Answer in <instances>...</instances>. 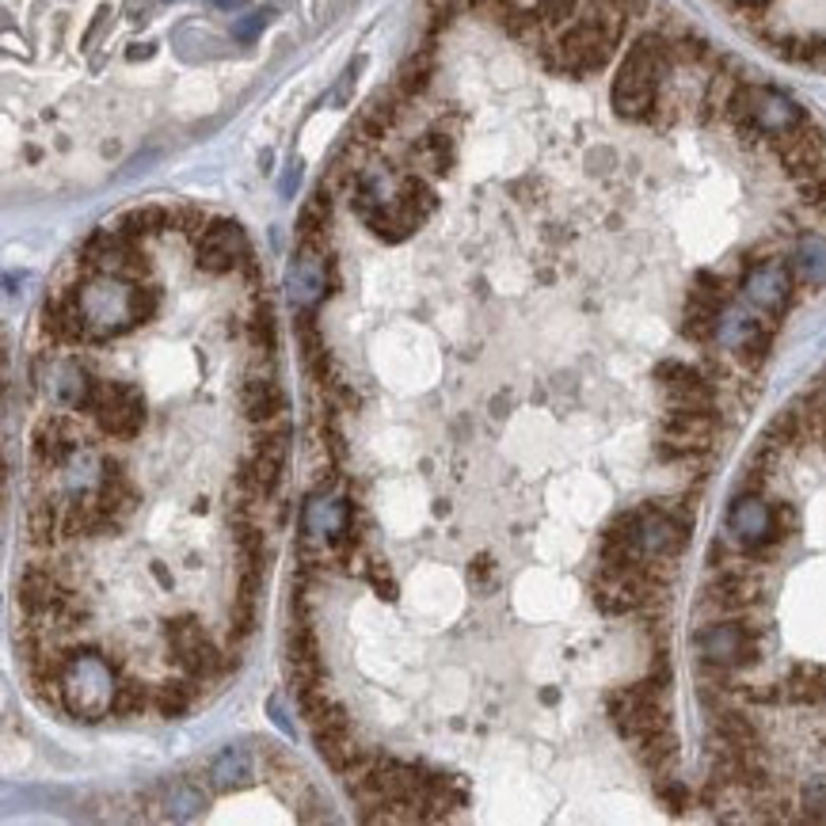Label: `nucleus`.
Here are the masks:
<instances>
[{
  "label": "nucleus",
  "mask_w": 826,
  "mask_h": 826,
  "mask_svg": "<svg viewBox=\"0 0 826 826\" xmlns=\"http://www.w3.org/2000/svg\"><path fill=\"white\" fill-rule=\"evenodd\" d=\"M625 23H629V16L617 12L610 0H587L576 20L541 42L544 66L568 72V77H590L613 58Z\"/></svg>",
  "instance_id": "1"
},
{
  "label": "nucleus",
  "mask_w": 826,
  "mask_h": 826,
  "mask_svg": "<svg viewBox=\"0 0 826 826\" xmlns=\"http://www.w3.org/2000/svg\"><path fill=\"white\" fill-rule=\"evenodd\" d=\"M72 294H77L80 313H85L88 343L134 332L160 305L153 286H141L138 278L126 275H99V271H85L80 283H72Z\"/></svg>",
  "instance_id": "2"
},
{
  "label": "nucleus",
  "mask_w": 826,
  "mask_h": 826,
  "mask_svg": "<svg viewBox=\"0 0 826 826\" xmlns=\"http://www.w3.org/2000/svg\"><path fill=\"white\" fill-rule=\"evenodd\" d=\"M670 61H675V47L662 35H640L613 77V111L632 122L656 115L659 85L670 72Z\"/></svg>",
  "instance_id": "3"
},
{
  "label": "nucleus",
  "mask_w": 826,
  "mask_h": 826,
  "mask_svg": "<svg viewBox=\"0 0 826 826\" xmlns=\"http://www.w3.org/2000/svg\"><path fill=\"white\" fill-rule=\"evenodd\" d=\"M61 708L85 724H96L111 716L118 697V678L111 659L99 651H69L66 667H61Z\"/></svg>",
  "instance_id": "4"
},
{
  "label": "nucleus",
  "mask_w": 826,
  "mask_h": 826,
  "mask_svg": "<svg viewBox=\"0 0 826 826\" xmlns=\"http://www.w3.org/2000/svg\"><path fill=\"white\" fill-rule=\"evenodd\" d=\"M724 107H728L731 122L739 126L743 134H750V138L780 141V138L796 134L807 122L804 107L796 104L788 92L769 88V85H739V88H731V96H728V104H724Z\"/></svg>",
  "instance_id": "5"
},
{
  "label": "nucleus",
  "mask_w": 826,
  "mask_h": 826,
  "mask_svg": "<svg viewBox=\"0 0 826 826\" xmlns=\"http://www.w3.org/2000/svg\"><path fill=\"white\" fill-rule=\"evenodd\" d=\"M96 431L104 439H138L145 426V401L138 385H126V381H96V396L88 404Z\"/></svg>",
  "instance_id": "6"
},
{
  "label": "nucleus",
  "mask_w": 826,
  "mask_h": 826,
  "mask_svg": "<svg viewBox=\"0 0 826 826\" xmlns=\"http://www.w3.org/2000/svg\"><path fill=\"white\" fill-rule=\"evenodd\" d=\"M697 651H701L705 667L716 670H743L758 662V629L743 617H724V621H708L697 632Z\"/></svg>",
  "instance_id": "7"
},
{
  "label": "nucleus",
  "mask_w": 826,
  "mask_h": 826,
  "mask_svg": "<svg viewBox=\"0 0 826 826\" xmlns=\"http://www.w3.org/2000/svg\"><path fill=\"white\" fill-rule=\"evenodd\" d=\"M92 442L85 439V426L72 412L61 407L58 415H47L31 434V472L35 480H42L47 472H61L77 458L80 450H88Z\"/></svg>",
  "instance_id": "8"
},
{
  "label": "nucleus",
  "mask_w": 826,
  "mask_h": 826,
  "mask_svg": "<svg viewBox=\"0 0 826 826\" xmlns=\"http://www.w3.org/2000/svg\"><path fill=\"white\" fill-rule=\"evenodd\" d=\"M165 640H168V651H171V659H176V667L184 670L187 678H195L198 686L225 675V651L214 648V640L206 637V629L195 617H179V621L165 625Z\"/></svg>",
  "instance_id": "9"
},
{
  "label": "nucleus",
  "mask_w": 826,
  "mask_h": 826,
  "mask_svg": "<svg viewBox=\"0 0 826 826\" xmlns=\"http://www.w3.org/2000/svg\"><path fill=\"white\" fill-rule=\"evenodd\" d=\"M80 271H99V275H126L145 283L149 278V259H145L141 244L130 240L122 229H99L88 236V244L80 248Z\"/></svg>",
  "instance_id": "10"
},
{
  "label": "nucleus",
  "mask_w": 826,
  "mask_h": 826,
  "mask_svg": "<svg viewBox=\"0 0 826 826\" xmlns=\"http://www.w3.org/2000/svg\"><path fill=\"white\" fill-rule=\"evenodd\" d=\"M728 530H731V538L750 552V557H769V552L780 544L774 503H766V495L755 492V488H747V492L731 503Z\"/></svg>",
  "instance_id": "11"
},
{
  "label": "nucleus",
  "mask_w": 826,
  "mask_h": 826,
  "mask_svg": "<svg viewBox=\"0 0 826 826\" xmlns=\"http://www.w3.org/2000/svg\"><path fill=\"white\" fill-rule=\"evenodd\" d=\"M252 256L248 236L229 217H210L206 229L195 236V263L206 275H229Z\"/></svg>",
  "instance_id": "12"
},
{
  "label": "nucleus",
  "mask_w": 826,
  "mask_h": 826,
  "mask_svg": "<svg viewBox=\"0 0 826 826\" xmlns=\"http://www.w3.org/2000/svg\"><path fill=\"white\" fill-rule=\"evenodd\" d=\"M743 302L750 308H758L761 316L777 321L780 313L793 302V267L780 259H755L747 271H743Z\"/></svg>",
  "instance_id": "13"
},
{
  "label": "nucleus",
  "mask_w": 826,
  "mask_h": 826,
  "mask_svg": "<svg viewBox=\"0 0 826 826\" xmlns=\"http://www.w3.org/2000/svg\"><path fill=\"white\" fill-rule=\"evenodd\" d=\"M712 426H716V415L705 412V407H670V415L662 420L659 453L667 461L694 458V453L708 450V442H712Z\"/></svg>",
  "instance_id": "14"
},
{
  "label": "nucleus",
  "mask_w": 826,
  "mask_h": 826,
  "mask_svg": "<svg viewBox=\"0 0 826 826\" xmlns=\"http://www.w3.org/2000/svg\"><path fill=\"white\" fill-rule=\"evenodd\" d=\"M328 286H332V259L324 256L321 244L302 240V248H297V256L286 271V289L294 297V305L313 308L328 294Z\"/></svg>",
  "instance_id": "15"
},
{
  "label": "nucleus",
  "mask_w": 826,
  "mask_h": 826,
  "mask_svg": "<svg viewBox=\"0 0 826 826\" xmlns=\"http://www.w3.org/2000/svg\"><path fill=\"white\" fill-rule=\"evenodd\" d=\"M637 541L643 560H670L678 557L686 541V525L662 507H640L637 511Z\"/></svg>",
  "instance_id": "16"
},
{
  "label": "nucleus",
  "mask_w": 826,
  "mask_h": 826,
  "mask_svg": "<svg viewBox=\"0 0 826 826\" xmlns=\"http://www.w3.org/2000/svg\"><path fill=\"white\" fill-rule=\"evenodd\" d=\"M85 503L96 507V511L118 530V525L138 511V488H134V480L126 476V469L118 465V461H111L107 472H104V480L96 484V492L85 495Z\"/></svg>",
  "instance_id": "17"
},
{
  "label": "nucleus",
  "mask_w": 826,
  "mask_h": 826,
  "mask_svg": "<svg viewBox=\"0 0 826 826\" xmlns=\"http://www.w3.org/2000/svg\"><path fill=\"white\" fill-rule=\"evenodd\" d=\"M656 377L667 389L670 407H705V412H712V385L694 366H686V362H662Z\"/></svg>",
  "instance_id": "18"
},
{
  "label": "nucleus",
  "mask_w": 826,
  "mask_h": 826,
  "mask_svg": "<svg viewBox=\"0 0 826 826\" xmlns=\"http://www.w3.org/2000/svg\"><path fill=\"white\" fill-rule=\"evenodd\" d=\"M47 393L53 396V404L66 407V412H88L96 396V381L77 366V362H53L47 374Z\"/></svg>",
  "instance_id": "19"
},
{
  "label": "nucleus",
  "mask_w": 826,
  "mask_h": 826,
  "mask_svg": "<svg viewBox=\"0 0 826 826\" xmlns=\"http://www.w3.org/2000/svg\"><path fill=\"white\" fill-rule=\"evenodd\" d=\"M240 412L248 423H271L275 415H283V393H278V381L271 370H252L248 377L240 381Z\"/></svg>",
  "instance_id": "20"
},
{
  "label": "nucleus",
  "mask_w": 826,
  "mask_h": 826,
  "mask_svg": "<svg viewBox=\"0 0 826 826\" xmlns=\"http://www.w3.org/2000/svg\"><path fill=\"white\" fill-rule=\"evenodd\" d=\"M793 275L807 286H826V236L804 233L793 248Z\"/></svg>",
  "instance_id": "21"
},
{
  "label": "nucleus",
  "mask_w": 826,
  "mask_h": 826,
  "mask_svg": "<svg viewBox=\"0 0 826 826\" xmlns=\"http://www.w3.org/2000/svg\"><path fill=\"white\" fill-rule=\"evenodd\" d=\"M157 807L168 819L184 823V819H195L206 807V793L198 785H190V780H171V785L157 788Z\"/></svg>",
  "instance_id": "22"
},
{
  "label": "nucleus",
  "mask_w": 826,
  "mask_h": 826,
  "mask_svg": "<svg viewBox=\"0 0 826 826\" xmlns=\"http://www.w3.org/2000/svg\"><path fill=\"white\" fill-rule=\"evenodd\" d=\"M198 686L195 678H165V682L153 686V708H157L165 720H176V716H184L190 705H195L198 697Z\"/></svg>",
  "instance_id": "23"
},
{
  "label": "nucleus",
  "mask_w": 826,
  "mask_h": 826,
  "mask_svg": "<svg viewBox=\"0 0 826 826\" xmlns=\"http://www.w3.org/2000/svg\"><path fill=\"white\" fill-rule=\"evenodd\" d=\"M412 165L426 171V176H446L453 165V141L442 130L423 134V138L412 145Z\"/></svg>",
  "instance_id": "24"
},
{
  "label": "nucleus",
  "mask_w": 826,
  "mask_h": 826,
  "mask_svg": "<svg viewBox=\"0 0 826 826\" xmlns=\"http://www.w3.org/2000/svg\"><path fill=\"white\" fill-rule=\"evenodd\" d=\"M118 229L130 236V240L141 244V240H149V236H157V233L176 229V210H168V206H141V210L122 214Z\"/></svg>",
  "instance_id": "25"
},
{
  "label": "nucleus",
  "mask_w": 826,
  "mask_h": 826,
  "mask_svg": "<svg viewBox=\"0 0 826 826\" xmlns=\"http://www.w3.org/2000/svg\"><path fill=\"white\" fill-rule=\"evenodd\" d=\"M305 525L308 533H347L354 530V519H351V507L343 503V499H313L308 503V514H305Z\"/></svg>",
  "instance_id": "26"
},
{
  "label": "nucleus",
  "mask_w": 826,
  "mask_h": 826,
  "mask_svg": "<svg viewBox=\"0 0 826 826\" xmlns=\"http://www.w3.org/2000/svg\"><path fill=\"white\" fill-rule=\"evenodd\" d=\"M210 777H214V785L222 788V793L248 785V780H252V758L244 755V750H233V747L222 750V755L214 758V766H210Z\"/></svg>",
  "instance_id": "27"
},
{
  "label": "nucleus",
  "mask_w": 826,
  "mask_h": 826,
  "mask_svg": "<svg viewBox=\"0 0 826 826\" xmlns=\"http://www.w3.org/2000/svg\"><path fill=\"white\" fill-rule=\"evenodd\" d=\"M431 69H434L431 50H415L412 58L401 66V72H396V92H401L404 99L420 96L426 88V80H431Z\"/></svg>",
  "instance_id": "28"
},
{
  "label": "nucleus",
  "mask_w": 826,
  "mask_h": 826,
  "mask_svg": "<svg viewBox=\"0 0 826 826\" xmlns=\"http://www.w3.org/2000/svg\"><path fill=\"white\" fill-rule=\"evenodd\" d=\"M149 705H153V686L130 682V678H126V682H118V697H115L111 716H118V720H138Z\"/></svg>",
  "instance_id": "29"
},
{
  "label": "nucleus",
  "mask_w": 826,
  "mask_h": 826,
  "mask_svg": "<svg viewBox=\"0 0 826 826\" xmlns=\"http://www.w3.org/2000/svg\"><path fill=\"white\" fill-rule=\"evenodd\" d=\"M263 23H267V12H252L248 20H240V23L233 27V35H236V39H240V42H252V39H256V31H259Z\"/></svg>",
  "instance_id": "30"
},
{
  "label": "nucleus",
  "mask_w": 826,
  "mask_h": 826,
  "mask_svg": "<svg viewBox=\"0 0 826 826\" xmlns=\"http://www.w3.org/2000/svg\"><path fill=\"white\" fill-rule=\"evenodd\" d=\"M297 179H302V165H289V171H286V179H283V195L289 198L294 195V187H297Z\"/></svg>",
  "instance_id": "31"
},
{
  "label": "nucleus",
  "mask_w": 826,
  "mask_h": 826,
  "mask_svg": "<svg viewBox=\"0 0 826 826\" xmlns=\"http://www.w3.org/2000/svg\"><path fill=\"white\" fill-rule=\"evenodd\" d=\"M735 8H743V12H761V8L769 4V0H731Z\"/></svg>",
  "instance_id": "32"
},
{
  "label": "nucleus",
  "mask_w": 826,
  "mask_h": 826,
  "mask_svg": "<svg viewBox=\"0 0 826 826\" xmlns=\"http://www.w3.org/2000/svg\"><path fill=\"white\" fill-rule=\"evenodd\" d=\"M149 53H153V47H134L130 58H149Z\"/></svg>",
  "instance_id": "33"
},
{
  "label": "nucleus",
  "mask_w": 826,
  "mask_h": 826,
  "mask_svg": "<svg viewBox=\"0 0 826 826\" xmlns=\"http://www.w3.org/2000/svg\"><path fill=\"white\" fill-rule=\"evenodd\" d=\"M214 4H217V8H240L244 0H214Z\"/></svg>",
  "instance_id": "34"
}]
</instances>
